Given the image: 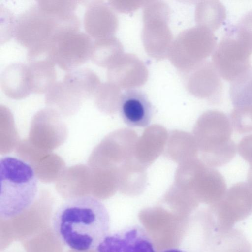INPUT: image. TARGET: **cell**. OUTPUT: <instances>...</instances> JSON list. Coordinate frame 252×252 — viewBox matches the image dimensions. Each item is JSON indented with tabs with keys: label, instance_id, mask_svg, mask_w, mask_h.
<instances>
[{
	"label": "cell",
	"instance_id": "obj_4",
	"mask_svg": "<svg viewBox=\"0 0 252 252\" xmlns=\"http://www.w3.org/2000/svg\"><path fill=\"white\" fill-rule=\"evenodd\" d=\"M252 31L239 22L228 27L212 54L221 78L231 82L252 66Z\"/></svg>",
	"mask_w": 252,
	"mask_h": 252
},
{
	"label": "cell",
	"instance_id": "obj_3",
	"mask_svg": "<svg viewBox=\"0 0 252 252\" xmlns=\"http://www.w3.org/2000/svg\"><path fill=\"white\" fill-rule=\"evenodd\" d=\"M80 21L75 14L56 15L34 4L16 18L15 40L28 50L46 45L56 34L79 29Z\"/></svg>",
	"mask_w": 252,
	"mask_h": 252
},
{
	"label": "cell",
	"instance_id": "obj_14",
	"mask_svg": "<svg viewBox=\"0 0 252 252\" xmlns=\"http://www.w3.org/2000/svg\"><path fill=\"white\" fill-rule=\"evenodd\" d=\"M79 1L78 0H38L36 3L43 10L56 15L74 13Z\"/></svg>",
	"mask_w": 252,
	"mask_h": 252
},
{
	"label": "cell",
	"instance_id": "obj_13",
	"mask_svg": "<svg viewBox=\"0 0 252 252\" xmlns=\"http://www.w3.org/2000/svg\"><path fill=\"white\" fill-rule=\"evenodd\" d=\"M201 20L206 28L215 31L224 23L226 18V10L223 4L218 0L204 2L202 6Z\"/></svg>",
	"mask_w": 252,
	"mask_h": 252
},
{
	"label": "cell",
	"instance_id": "obj_2",
	"mask_svg": "<svg viewBox=\"0 0 252 252\" xmlns=\"http://www.w3.org/2000/svg\"><path fill=\"white\" fill-rule=\"evenodd\" d=\"M0 217L14 218L29 208L38 192L33 168L17 158L5 156L0 160Z\"/></svg>",
	"mask_w": 252,
	"mask_h": 252
},
{
	"label": "cell",
	"instance_id": "obj_7",
	"mask_svg": "<svg viewBox=\"0 0 252 252\" xmlns=\"http://www.w3.org/2000/svg\"><path fill=\"white\" fill-rule=\"evenodd\" d=\"M96 250V252H156L147 233L138 226L108 234Z\"/></svg>",
	"mask_w": 252,
	"mask_h": 252
},
{
	"label": "cell",
	"instance_id": "obj_11",
	"mask_svg": "<svg viewBox=\"0 0 252 252\" xmlns=\"http://www.w3.org/2000/svg\"><path fill=\"white\" fill-rule=\"evenodd\" d=\"M27 64L30 74L32 93H46L56 82V64L47 59L32 60L28 62Z\"/></svg>",
	"mask_w": 252,
	"mask_h": 252
},
{
	"label": "cell",
	"instance_id": "obj_8",
	"mask_svg": "<svg viewBox=\"0 0 252 252\" xmlns=\"http://www.w3.org/2000/svg\"><path fill=\"white\" fill-rule=\"evenodd\" d=\"M124 122L131 127H146L149 125L154 114L153 106L142 91L131 89L122 94L119 105Z\"/></svg>",
	"mask_w": 252,
	"mask_h": 252
},
{
	"label": "cell",
	"instance_id": "obj_6",
	"mask_svg": "<svg viewBox=\"0 0 252 252\" xmlns=\"http://www.w3.org/2000/svg\"><path fill=\"white\" fill-rule=\"evenodd\" d=\"M93 42L81 31L59 33L46 44L45 57L67 72L75 69L90 59Z\"/></svg>",
	"mask_w": 252,
	"mask_h": 252
},
{
	"label": "cell",
	"instance_id": "obj_9",
	"mask_svg": "<svg viewBox=\"0 0 252 252\" xmlns=\"http://www.w3.org/2000/svg\"><path fill=\"white\" fill-rule=\"evenodd\" d=\"M0 85L5 95L12 99H22L32 93L28 64L16 62L7 65L1 73Z\"/></svg>",
	"mask_w": 252,
	"mask_h": 252
},
{
	"label": "cell",
	"instance_id": "obj_5",
	"mask_svg": "<svg viewBox=\"0 0 252 252\" xmlns=\"http://www.w3.org/2000/svg\"><path fill=\"white\" fill-rule=\"evenodd\" d=\"M100 84L97 75L91 69H74L53 85L46 93L45 100L50 104L76 107L94 96Z\"/></svg>",
	"mask_w": 252,
	"mask_h": 252
},
{
	"label": "cell",
	"instance_id": "obj_10",
	"mask_svg": "<svg viewBox=\"0 0 252 252\" xmlns=\"http://www.w3.org/2000/svg\"><path fill=\"white\" fill-rule=\"evenodd\" d=\"M111 14L108 7L99 0L86 3L83 25L87 34L95 39L103 38L111 32Z\"/></svg>",
	"mask_w": 252,
	"mask_h": 252
},
{
	"label": "cell",
	"instance_id": "obj_1",
	"mask_svg": "<svg viewBox=\"0 0 252 252\" xmlns=\"http://www.w3.org/2000/svg\"><path fill=\"white\" fill-rule=\"evenodd\" d=\"M110 226V216L105 205L88 195L66 200L52 218L53 229L60 241L80 252L96 249L108 234Z\"/></svg>",
	"mask_w": 252,
	"mask_h": 252
},
{
	"label": "cell",
	"instance_id": "obj_15",
	"mask_svg": "<svg viewBox=\"0 0 252 252\" xmlns=\"http://www.w3.org/2000/svg\"><path fill=\"white\" fill-rule=\"evenodd\" d=\"M161 252H186L182 251L181 250L174 248V249H167V250H164Z\"/></svg>",
	"mask_w": 252,
	"mask_h": 252
},
{
	"label": "cell",
	"instance_id": "obj_12",
	"mask_svg": "<svg viewBox=\"0 0 252 252\" xmlns=\"http://www.w3.org/2000/svg\"><path fill=\"white\" fill-rule=\"evenodd\" d=\"M229 93L234 105L241 107L252 106V66L230 82Z\"/></svg>",
	"mask_w": 252,
	"mask_h": 252
}]
</instances>
